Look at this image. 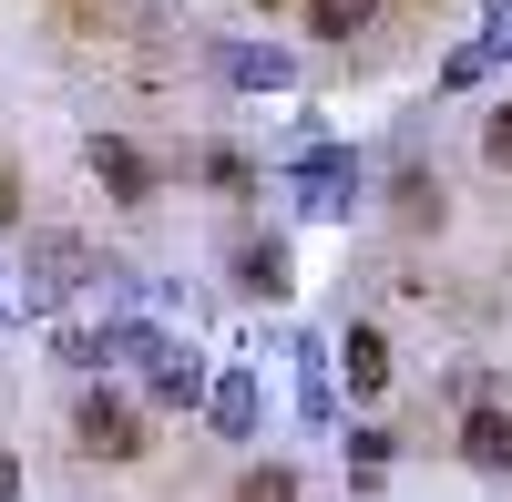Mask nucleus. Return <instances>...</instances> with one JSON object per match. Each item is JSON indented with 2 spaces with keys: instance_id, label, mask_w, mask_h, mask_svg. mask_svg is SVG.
<instances>
[{
  "instance_id": "14",
  "label": "nucleus",
  "mask_w": 512,
  "mask_h": 502,
  "mask_svg": "<svg viewBox=\"0 0 512 502\" xmlns=\"http://www.w3.org/2000/svg\"><path fill=\"white\" fill-rule=\"evenodd\" d=\"M390 216H400V226H441V175H420V164L390 175Z\"/></svg>"
},
{
  "instance_id": "13",
  "label": "nucleus",
  "mask_w": 512,
  "mask_h": 502,
  "mask_svg": "<svg viewBox=\"0 0 512 502\" xmlns=\"http://www.w3.org/2000/svg\"><path fill=\"white\" fill-rule=\"evenodd\" d=\"M297 21H308L318 41H359L379 21V0H297Z\"/></svg>"
},
{
  "instance_id": "5",
  "label": "nucleus",
  "mask_w": 512,
  "mask_h": 502,
  "mask_svg": "<svg viewBox=\"0 0 512 502\" xmlns=\"http://www.w3.org/2000/svg\"><path fill=\"white\" fill-rule=\"evenodd\" d=\"M82 164H93V185L123 205V216H144V205H154V154H144L134 134H93V144H82Z\"/></svg>"
},
{
  "instance_id": "24",
  "label": "nucleus",
  "mask_w": 512,
  "mask_h": 502,
  "mask_svg": "<svg viewBox=\"0 0 512 502\" xmlns=\"http://www.w3.org/2000/svg\"><path fill=\"white\" fill-rule=\"evenodd\" d=\"M0 308H11V287H0Z\"/></svg>"
},
{
  "instance_id": "19",
  "label": "nucleus",
  "mask_w": 512,
  "mask_h": 502,
  "mask_svg": "<svg viewBox=\"0 0 512 502\" xmlns=\"http://www.w3.org/2000/svg\"><path fill=\"white\" fill-rule=\"evenodd\" d=\"M482 164H492V175H512V93L482 113Z\"/></svg>"
},
{
  "instance_id": "15",
  "label": "nucleus",
  "mask_w": 512,
  "mask_h": 502,
  "mask_svg": "<svg viewBox=\"0 0 512 502\" xmlns=\"http://www.w3.org/2000/svg\"><path fill=\"white\" fill-rule=\"evenodd\" d=\"M492 72H502V41H461V52L441 62V93H482Z\"/></svg>"
},
{
  "instance_id": "23",
  "label": "nucleus",
  "mask_w": 512,
  "mask_h": 502,
  "mask_svg": "<svg viewBox=\"0 0 512 502\" xmlns=\"http://www.w3.org/2000/svg\"><path fill=\"white\" fill-rule=\"evenodd\" d=\"M31 482H21V462H11V451H0V502H21Z\"/></svg>"
},
{
  "instance_id": "21",
  "label": "nucleus",
  "mask_w": 512,
  "mask_h": 502,
  "mask_svg": "<svg viewBox=\"0 0 512 502\" xmlns=\"http://www.w3.org/2000/svg\"><path fill=\"white\" fill-rule=\"evenodd\" d=\"M0 236H21V175L0 164Z\"/></svg>"
},
{
  "instance_id": "11",
  "label": "nucleus",
  "mask_w": 512,
  "mask_h": 502,
  "mask_svg": "<svg viewBox=\"0 0 512 502\" xmlns=\"http://www.w3.org/2000/svg\"><path fill=\"white\" fill-rule=\"evenodd\" d=\"M461 462L492 472V482H512V410H502V400H472V410H461Z\"/></svg>"
},
{
  "instance_id": "10",
  "label": "nucleus",
  "mask_w": 512,
  "mask_h": 502,
  "mask_svg": "<svg viewBox=\"0 0 512 502\" xmlns=\"http://www.w3.org/2000/svg\"><path fill=\"white\" fill-rule=\"evenodd\" d=\"M328 369H338V380H349V400L369 410L379 390H390V339H379V328H369V318H349V339H338V349H328Z\"/></svg>"
},
{
  "instance_id": "7",
  "label": "nucleus",
  "mask_w": 512,
  "mask_h": 502,
  "mask_svg": "<svg viewBox=\"0 0 512 502\" xmlns=\"http://www.w3.org/2000/svg\"><path fill=\"white\" fill-rule=\"evenodd\" d=\"M205 431L246 451L256 431H267V380H256V369H216V390H205Z\"/></svg>"
},
{
  "instance_id": "4",
  "label": "nucleus",
  "mask_w": 512,
  "mask_h": 502,
  "mask_svg": "<svg viewBox=\"0 0 512 502\" xmlns=\"http://www.w3.org/2000/svg\"><path fill=\"white\" fill-rule=\"evenodd\" d=\"M134 380H144V410H154V421H175V410L195 421V410H205V390H216V369H205V349L164 339V349H154V359L134 369Z\"/></svg>"
},
{
  "instance_id": "12",
  "label": "nucleus",
  "mask_w": 512,
  "mask_h": 502,
  "mask_svg": "<svg viewBox=\"0 0 512 502\" xmlns=\"http://www.w3.org/2000/svg\"><path fill=\"white\" fill-rule=\"evenodd\" d=\"M52 359L82 369V380H113V369H123V359H113V318H103V328H52Z\"/></svg>"
},
{
  "instance_id": "2",
  "label": "nucleus",
  "mask_w": 512,
  "mask_h": 502,
  "mask_svg": "<svg viewBox=\"0 0 512 502\" xmlns=\"http://www.w3.org/2000/svg\"><path fill=\"white\" fill-rule=\"evenodd\" d=\"M154 410H144V390H123V380H93V390H82L72 400V451H82V462H144V451H154Z\"/></svg>"
},
{
  "instance_id": "9",
  "label": "nucleus",
  "mask_w": 512,
  "mask_h": 502,
  "mask_svg": "<svg viewBox=\"0 0 512 502\" xmlns=\"http://www.w3.org/2000/svg\"><path fill=\"white\" fill-rule=\"evenodd\" d=\"M216 72L236 82V93H297V52L287 41H226Z\"/></svg>"
},
{
  "instance_id": "8",
  "label": "nucleus",
  "mask_w": 512,
  "mask_h": 502,
  "mask_svg": "<svg viewBox=\"0 0 512 502\" xmlns=\"http://www.w3.org/2000/svg\"><path fill=\"white\" fill-rule=\"evenodd\" d=\"M328 349L338 339H318V328L287 339V359H297V421H308V431H338V369H328Z\"/></svg>"
},
{
  "instance_id": "6",
  "label": "nucleus",
  "mask_w": 512,
  "mask_h": 502,
  "mask_svg": "<svg viewBox=\"0 0 512 502\" xmlns=\"http://www.w3.org/2000/svg\"><path fill=\"white\" fill-rule=\"evenodd\" d=\"M226 277H236V298H256V308H287L297 257H287V236H236V246H226Z\"/></svg>"
},
{
  "instance_id": "17",
  "label": "nucleus",
  "mask_w": 512,
  "mask_h": 502,
  "mask_svg": "<svg viewBox=\"0 0 512 502\" xmlns=\"http://www.w3.org/2000/svg\"><path fill=\"white\" fill-rule=\"evenodd\" d=\"M236 502H297V462H246Z\"/></svg>"
},
{
  "instance_id": "1",
  "label": "nucleus",
  "mask_w": 512,
  "mask_h": 502,
  "mask_svg": "<svg viewBox=\"0 0 512 502\" xmlns=\"http://www.w3.org/2000/svg\"><path fill=\"white\" fill-rule=\"evenodd\" d=\"M113 257H93V236H72V226H41L31 246H21V287H11V308L21 318H52V308H72L82 287H93Z\"/></svg>"
},
{
  "instance_id": "3",
  "label": "nucleus",
  "mask_w": 512,
  "mask_h": 502,
  "mask_svg": "<svg viewBox=\"0 0 512 502\" xmlns=\"http://www.w3.org/2000/svg\"><path fill=\"white\" fill-rule=\"evenodd\" d=\"M287 185H297V216H318V226H349V205H359V185H369V164L349 154V144H297L287 154Z\"/></svg>"
},
{
  "instance_id": "22",
  "label": "nucleus",
  "mask_w": 512,
  "mask_h": 502,
  "mask_svg": "<svg viewBox=\"0 0 512 502\" xmlns=\"http://www.w3.org/2000/svg\"><path fill=\"white\" fill-rule=\"evenodd\" d=\"M482 41H502V52H512V0H482Z\"/></svg>"
},
{
  "instance_id": "16",
  "label": "nucleus",
  "mask_w": 512,
  "mask_h": 502,
  "mask_svg": "<svg viewBox=\"0 0 512 502\" xmlns=\"http://www.w3.org/2000/svg\"><path fill=\"white\" fill-rule=\"evenodd\" d=\"M205 185L216 195H256V154L246 144H205Z\"/></svg>"
},
{
  "instance_id": "18",
  "label": "nucleus",
  "mask_w": 512,
  "mask_h": 502,
  "mask_svg": "<svg viewBox=\"0 0 512 502\" xmlns=\"http://www.w3.org/2000/svg\"><path fill=\"white\" fill-rule=\"evenodd\" d=\"M338 441H349V472H390V431H379V421H349V431H338Z\"/></svg>"
},
{
  "instance_id": "20",
  "label": "nucleus",
  "mask_w": 512,
  "mask_h": 502,
  "mask_svg": "<svg viewBox=\"0 0 512 502\" xmlns=\"http://www.w3.org/2000/svg\"><path fill=\"white\" fill-rule=\"evenodd\" d=\"M103 21H134V31H164V21H175V0H103Z\"/></svg>"
}]
</instances>
